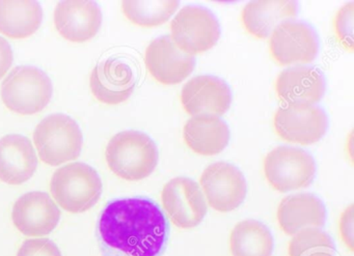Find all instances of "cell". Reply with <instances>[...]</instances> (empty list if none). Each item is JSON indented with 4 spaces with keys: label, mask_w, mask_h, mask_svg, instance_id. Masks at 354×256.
I'll return each mask as SVG.
<instances>
[{
    "label": "cell",
    "mask_w": 354,
    "mask_h": 256,
    "mask_svg": "<svg viewBox=\"0 0 354 256\" xmlns=\"http://www.w3.org/2000/svg\"><path fill=\"white\" fill-rule=\"evenodd\" d=\"M274 88L277 97L287 105H315L324 95V77L314 68H288L277 76Z\"/></svg>",
    "instance_id": "cell-16"
},
{
    "label": "cell",
    "mask_w": 354,
    "mask_h": 256,
    "mask_svg": "<svg viewBox=\"0 0 354 256\" xmlns=\"http://www.w3.org/2000/svg\"><path fill=\"white\" fill-rule=\"evenodd\" d=\"M326 115L315 105L279 107L273 117V128L277 135L290 144L310 146L326 133Z\"/></svg>",
    "instance_id": "cell-9"
},
{
    "label": "cell",
    "mask_w": 354,
    "mask_h": 256,
    "mask_svg": "<svg viewBox=\"0 0 354 256\" xmlns=\"http://www.w3.org/2000/svg\"><path fill=\"white\" fill-rule=\"evenodd\" d=\"M161 201L171 222L179 228H194L206 216L204 194L200 186L188 177L171 179L163 187Z\"/></svg>",
    "instance_id": "cell-11"
},
{
    "label": "cell",
    "mask_w": 354,
    "mask_h": 256,
    "mask_svg": "<svg viewBox=\"0 0 354 256\" xmlns=\"http://www.w3.org/2000/svg\"><path fill=\"white\" fill-rule=\"evenodd\" d=\"M53 199L67 212H86L100 199L102 181L90 165L76 162L57 169L50 181Z\"/></svg>",
    "instance_id": "cell-3"
},
{
    "label": "cell",
    "mask_w": 354,
    "mask_h": 256,
    "mask_svg": "<svg viewBox=\"0 0 354 256\" xmlns=\"http://www.w3.org/2000/svg\"><path fill=\"white\" fill-rule=\"evenodd\" d=\"M103 256H160L169 226L160 208L146 198L111 202L99 220Z\"/></svg>",
    "instance_id": "cell-1"
},
{
    "label": "cell",
    "mask_w": 354,
    "mask_h": 256,
    "mask_svg": "<svg viewBox=\"0 0 354 256\" xmlns=\"http://www.w3.org/2000/svg\"><path fill=\"white\" fill-rule=\"evenodd\" d=\"M335 246L320 228H306L292 237L288 247L289 256H335Z\"/></svg>",
    "instance_id": "cell-25"
},
{
    "label": "cell",
    "mask_w": 354,
    "mask_h": 256,
    "mask_svg": "<svg viewBox=\"0 0 354 256\" xmlns=\"http://www.w3.org/2000/svg\"><path fill=\"white\" fill-rule=\"evenodd\" d=\"M34 141L41 160L51 166H59L80 157L84 138L73 119L65 115H53L37 126Z\"/></svg>",
    "instance_id": "cell-5"
},
{
    "label": "cell",
    "mask_w": 354,
    "mask_h": 256,
    "mask_svg": "<svg viewBox=\"0 0 354 256\" xmlns=\"http://www.w3.org/2000/svg\"><path fill=\"white\" fill-rule=\"evenodd\" d=\"M38 158L28 138L17 134L0 139V181L21 185L36 173Z\"/></svg>",
    "instance_id": "cell-18"
},
{
    "label": "cell",
    "mask_w": 354,
    "mask_h": 256,
    "mask_svg": "<svg viewBox=\"0 0 354 256\" xmlns=\"http://www.w3.org/2000/svg\"><path fill=\"white\" fill-rule=\"evenodd\" d=\"M200 185L209 206L221 213L236 210L245 199L248 192L241 171L225 162L209 165L201 175Z\"/></svg>",
    "instance_id": "cell-10"
},
{
    "label": "cell",
    "mask_w": 354,
    "mask_h": 256,
    "mask_svg": "<svg viewBox=\"0 0 354 256\" xmlns=\"http://www.w3.org/2000/svg\"><path fill=\"white\" fill-rule=\"evenodd\" d=\"M90 86L99 102L118 105L130 98L136 88V78L127 63L111 59L95 67L91 75Z\"/></svg>",
    "instance_id": "cell-17"
},
{
    "label": "cell",
    "mask_w": 354,
    "mask_h": 256,
    "mask_svg": "<svg viewBox=\"0 0 354 256\" xmlns=\"http://www.w3.org/2000/svg\"><path fill=\"white\" fill-rule=\"evenodd\" d=\"M105 158L117 177L136 181L152 175L158 163V150L147 134L124 131L109 140Z\"/></svg>",
    "instance_id": "cell-2"
},
{
    "label": "cell",
    "mask_w": 354,
    "mask_h": 256,
    "mask_svg": "<svg viewBox=\"0 0 354 256\" xmlns=\"http://www.w3.org/2000/svg\"><path fill=\"white\" fill-rule=\"evenodd\" d=\"M12 219L16 228L28 237H44L55 230L61 210L44 192L24 194L14 204Z\"/></svg>",
    "instance_id": "cell-14"
},
{
    "label": "cell",
    "mask_w": 354,
    "mask_h": 256,
    "mask_svg": "<svg viewBox=\"0 0 354 256\" xmlns=\"http://www.w3.org/2000/svg\"><path fill=\"white\" fill-rule=\"evenodd\" d=\"M295 1H252L242 10L241 23L254 38L267 39L273 30L297 16Z\"/></svg>",
    "instance_id": "cell-20"
},
{
    "label": "cell",
    "mask_w": 354,
    "mask_h": 256,
    "mask_svg": "<svg viewBox=\"0 0 354 256\" xmlns=\"http://www.w3.org/2000/svg\"><path fill=\"white\" fill-rule=\"evenodd\" d=\"M55 28L66 40L84 43L98 34L102 12L93 1H63L55 8Z\"/></svg>",
    "instance_id": "cell-15"
},
{
    "label": "cell",
    "mask_w": 354,
    "mask_h": 256,
    "mask_svg": "<svg viewBox=\"0 0 354 256\" xmlns=\"http://www.w3.org/2000/svg\"><path fill=\"white\" fill-rule=\"evenodd\" d=\"M13 63V52L9 42L0 37V79L8 73Z\"/></svg>",
    "instance_id": "cell-29"
},
{
    "label": "cell",
    "mask_w": 354,
    "mask_h": 256,
    "mask_svg": "<svg viewBox=\"0 0 354 256\" xmlns=\"http://www.w3.org/2000/svg\"><path fill=\"white\" fill-rule=\"evenodd\" d=\"M232 256H271L273 237L260 221L243 220L236 224L230 235Z\"/></svg>",
    "instance_id": "cell-23"
},
{
    "label": "cell",
    "mask_w": 354,
    "mask_h": 256,
    "mask_svg": "<svg viewBox=\"0 0 354 256\" xmlns=\"http://www.w3.org/2000/svg\"><path fill=\"white\" fill-rule=\"evenodd\" d=\"M318 51V37L304 22H283L269 37V53L279 66L308 65L316 59Z\"/></svg>",
    "instance_id": "cell-8"
},
{
    "label": "cell",
    "mask_w": 354,
    "mask_h": 256,
    "mask_svg": "<svg viewBox=\"0 0 354 256\" xmlns=\"http://www.w3.org/2000/svg\"><path fill=\"white\" fill-rule=\"evenodd\" d=\"M171 40L187 55H201L216 45L221 26L212 12L202 7L182 8L171 23Z\"/></svg>",
    "instance_id": "cell-6"
},
{
    "label": "cell",
    "mask_w": 354,
    "mask_h": 256,
    "mask_svg": "<svg viewBox=\"0 0 354 256\" xmlns=\"http://www.w3.org/2000/svg\"><path fill=\"white\" fill-rule=\"evenodd\" d=\"M227 124L216 117H194L186 121L183 138L186 146L201 156H215L230 141Z\"/></svg>",
    "instance_id": "cell-21"
},
{
    "label": "cell",
    "mask_w": 354,
    "mask_h": 256,
    "mask_svg": "<svg viewBox=\"0 0 354 256\" xmlns=\"http://www.w3.org/2000/svg\"><path fill=\"white\" fill-rule=\"evenodd\" d=\"M17 256H62V253L51 239H30L24 242Z\"/></svg>",
    "instance_id": "cell-27"
},
{
    "label": "cell",
    "mask_w": 354,
    "mask_h": 256,
    "mask_svg": "<svg viewBox=\"0 0 354 256\" xmlns=\"http://www.w3.org/2000/svg\"><path fill=\"white\" fill-rule=\"evenodd\" d=\"M145 65L149 73L163 86L181 83L194 71V57L183 52L165 36L152 41L145 53Z\"/></svg>",
    "instance_id": "cell-13"
},
{
    "label": "cell",
    "mask_w": 354,
    "mask_h": 256,
    "mask_svg": "<svg viewBox=\"0 0 354 256\" xmlns=\"http://www.w3.org/2000/svg\"><path fill=\"white\" fill-rule=\"evenodd\" d=\"M316 165L301 148L279 146L264 159V175L269 185L279 192L308 187L314 181Z\"/></svg>",
    "instance_id": "cell-7"
},
{
    "label": "cell",
    "mask_w": 354,
    "mask_h": 256,
    "mask_svg": "<svg viewBox=\"0 0 354 256\" xmlns=\"http://www.w3.org/2000/svg\"><path fill=\"white\" fill-rule=\"evenodd\" d=\"M353 223L354 208L353 204H350L342 213L341 218H339V229L342 241L349 248L351 252H353L354 250Z\"/></svg>",
    "instance_id": "cell-28"
},
{
    "label": "cell",
    "mask_w": 354,
    "mask_h": 256,
    "mask_svg": "<svg viewBox=\"0 0 354 256\" xmlns=\"http://www.w3.org/2000/svg\"><path fill=\"white\" fill-rule=\"evenodd\" d=\"M277 218L281 230L286 235H294L302 229L322 227L326 210L323 202L313 194H293L281 200Z\"/></svg>",
    "instance_id": "cell-19"
},
{
    "label": "cell",
    "mask_w": 354,
    "mask_h": 256,
    "mask_svg": "<svg viewBox=\"0 0 354 256\" xmlns=\"http://www.w3.org/2000/svg\"><path fill=\"white\" fill-rule=\"evenodd\" d=\"M179 1H123L122 10L128 20L140 28L162 26L179 9Z\"/></svg>",
    "instance_id": "cell-24"
},
{
    "label": "cell",
    "mask_w": 354,
    "mask_h": 256,
    "mask_svg": "<svg viewBox=\"0 0 354 256\" xmlns=\"http://www.w3.org/2000/svg\"><path fill=\"white\" fill-rule=\"evenodd\" d=\"M53 82L38 68L21 66L9 74L1 86V99L10 110L22 115L42 111L53 98Z\"/></svg>",
    "instance_id": "cell-4"
},
{
    "label": "cell",
    "mask_w": 354,
    "mask_h": 256,
    "mask_svg": "<svg viewBox=\"0 0 354 256\" xmlns=\"http://www.w3.org/2000/svg\"><path fill=\"white\" fill-rule=\"evenodd\" d=\"M181 104L192 117H219L231 107V90L223 80L214 76H196L182 88Z\"/></svg>",
    "instance_id": "cell-12"
},
{
    "label": "cell",
    "mask_w": 354,
    "mask_h": 256,
    "mask_svg": "<svg viewBox=\"0 0 354 256\" xmlns=\"http://www.w3.org/2000/svg\"><path fill=\"white\" fill-rule=\"evenodd\" d=\"M42 20V7L37 1H0V32L9 38L32 36Z\"/></svg>",
    "instance_id": "cell-22"
},
{
    "label": "cell",
    "mask_w": 354,
    "mask_h": 256,
    "mask_svg": "<svg viewBox=\"0 0 354 256\" xmlns=\"http://www.w3.org/2000/svg\"><path fill=\"white\" fill-rule=\"evenodd\" d=\"M354 3L343 6L335 14L333 30L337 40L345 50L353 52Z\"/></svg>",
    "instance_id": "cell-26"
}]
</instances>
